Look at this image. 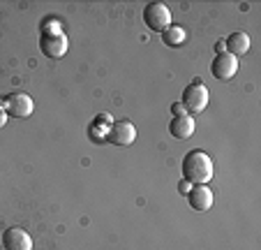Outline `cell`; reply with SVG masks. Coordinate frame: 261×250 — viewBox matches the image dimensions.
Returning a JSON list of instances; mask_svg holds the SVG:
<instances>
[{"instance_id":"cell-1","label":"cell","mask_w":261,"mask_h":250,"mask_svg":"<svg viewBox=\"0 0 261 250\" xmlns=\"http://www.w3.org/2000/svg\"><path fill=\"white\" fill-rule=\"evenodd\" d=\"M182 178L192 186H206L213 178V160L206 151H190L182 157Z\"/></svg>"},{"instance_id":"cell-2","label":"cell","mask_w":261,"mask_h":250,"mask_svg":"<svg viewBox=\"0 0 261 250\" xmlns=\"http://www.w3.org/2000/svg\"><path fill=\"white\" fill-rule=\"evenodd\" d=\"M40 49L46 58L58 60L67 54V37L60 30V26H46L40 33Z\"/></svg>"},{"instance_id":"cell-3","label":"cell","mask_w":261,"mask_h":250,"mask_svg":"<svg viewBox=\"0 0 261 250\" xmlns=\"http://www.w3.org/2000/svg\"><path fill=\"white\" fill-rule=\"evenodd\" d=\"M143 24L155 33H162L171 26V10L164 3H148L143 10Z\"/></svg>"},{"instance_id":"cell-4","label":"cell","mask_w":261,"mask_h":250,"mask_svg":"<svg viewBox=\"0 0 261 250\" xmlns=\"http://www.w3.org/2000/svg\"><path fill=\"white\" fill-rule=\"evenodd\" d=\"M0 107L12 118H28L35 109V102L25 93H10L7 98H0Z\"/></svg>"},{"instance_id":"cell-5","label":"cell","mask_w":261,"mask_h":250,"mask_svg":"<svg viewBox=\"0 0 261 250\" xmlns=\"http://www.w3.org/2000/svg\"><path fill=\"white\" fill-rule=\"evenodd\" d=\"M180 104L185 107V111H190V113H201L203 109L208 107V88L201 81L190 83L188 88L182 90V102Z\"/></svg>"},{"instance_id":"cell-6","label":"cell","mask_w":261,"mask_h":250,"mask_svg":"<svg viewBox=\"0 0 261 250\" xmlns=\"http://www.w3.org/2000/svg\"><path fill=\"white\" fill-rule=\"evenodd\" d=\"M104 137L111 144H116V146H129V144H134V139H137V128H134L129 121H116L107 128Z\"/></svg>"},{"instance_id":"cell-7","label":"cell","mask_w":261,"mask_h":250,"mask_svg":"<svg viewBox=\"0 0 261 250\" xmlns=\"http://www.w3.org/2000/svg\"><path fill=\"white\" fill-rule=\"evenodd\" d=\"M211 72L217 81H229V79L238 72V58L231 54H227V51H222V54H217L215 58H213Z\"/></svg>"},{"instance_id":"cell-8","label":"cell","mask_w":261,"mask_h":250,"mask_svg":"<svg viewBox=\"0 0 261 250\" xmlns=\"http://www.w3.org/2000/svg\"><path fill=\"white\" fill-rule=\"evenodd\" d=\"M3 248L5 250H33V239L21 227H10L3 232Z\"/></svg>"},{"instance_id":"cell-9","label":"cell","mask_w":261,"mask_h":250,"mask_svg":"<svg viewBox=\"0 0 261 250\" xmlns=\"http://www.w3.org/2000/svg\"><path fill=\"white\" fill-rule=\"evenodd\" d=\"M185 197H188L190 206H192L197 213L211 211V206H213V192L208 190V186H194V188H190Z\"/></svg>"},{"instance_id":"cell-10","label":"cell","mask_w":261,"mask_h":250,"mask_svg":"<svg viewBox=\"0 0 261 250\" xmlns=\"http://www.w3.org/2000/svg\"><path fill=\"white\" fill-rule=\"evenodd\" d=\"M169 134L173 139H190L194 134V118L192 116H173L169 121Z\"/></svg>"},{"instance_id":"cell-11","label":"cell","mask_w":261,"mask_h":250,"mask_svg":"<svg viewBox=\"0 0 261 250\" xmlns=\"http://www.w3.org/2000/svg\"><path fill=\"white\" fill-rule=\"evenodd\" d=\"M224 51L231 56H243L250 51V35L243 33V30H238V33H231L227 37V42H224Z\"/></svg>"},{"instance_id":"cell-12","label":"cell","mask_w":261,"mask_h":250,"mask_svg":"<svg viewBox=\"0 0 261 250\" xmlns=\"http://www.w3.org/2000/svg\"><path fill=\"white\" fill-rule=\"evenodd\" d=\"M162 42L167 47H180L185 42V28L182 26H169L167 30H162Z\"/></svg>"},{"instance_id":"cell-13","label":"cell","mask_w":261,"mask_h":250,"mask_svg":"<svg viewBox=\"0 0 261 250\" xmlns=\"http://www.w3.org/2000/svg\"><path fill=\"white\" fill-rule=\"evenodd\" d=\"M95 123H97V125H111V116H107V113H99V116L95 118Z\"/></svg>"},{"instance_id":"cell-14","label":"cell","mask_w":261,"mask_h":250,"mask_svg":"<svg viewBox=\"0 0 261 250\" xmlns=\"http://www.w3.org/2000/svg\"><path fill=\"white\" fill-rule=\"evenodd\" d=\"M171 111L176 113V116H185V107H182V104H173Z\"/></svg>"},{"instance_id":"cell-15","label":"cell","mask_w":261,"mask_h":250,"mask_svg":"<svg viewBox=\"0 0 261 250\" xmlns=\"http://www.w3.org/2000/svg\"><path fill=\"white\" fill-rule=\"evenodd\" d=\"M5 123H7V111H5L3 107H0V128H3Z\"/></svg>"},{"instance_id":"cell-16","label":"cell","mask_w":261,"mask_h":250,"mask_svg":"<svg viewBox=\"0 0 261 250\" xmlns=\"http://www.w3.org/2000/svg\"><path fill=\"white\" fill-rule=\"evenodd\" d=\"M188 190H190V186H188V181L182 178V181H180V192H182V195H188Z\"/></svg>"},{"instance_id":"cell-17","label":"cell","mask_w":261,"mask_h":250,"mask_svg":"<svg viewBox=\"0 0 261 250\" xmlns=\"http://www.w3.org/2000/svg\"><path fill=\"white\" fill-rule=\"evenodd\" d=\"M215 49H217V54H222V51H224V42H217Z\"/></svg>"}]
</instances>
